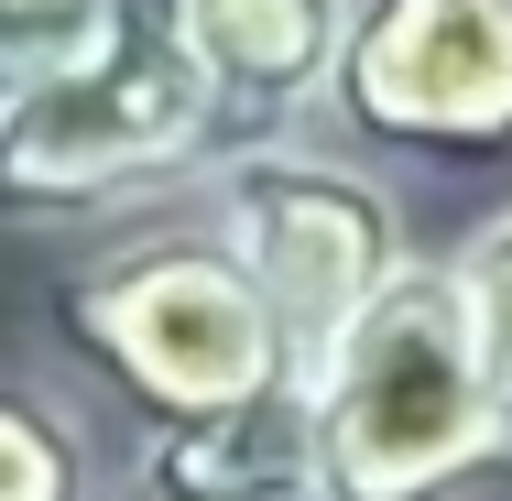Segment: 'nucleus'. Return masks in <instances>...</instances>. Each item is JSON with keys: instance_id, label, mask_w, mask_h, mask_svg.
Returning a JSON list of instances; mask_svg holds the SVG:
<instances>
[{"instance_id": "nucleus-1", "label": "nucleus", "mask_w": 512, "mask_h": 501, "mask_svg": "<svg viewBox=\"0 0 512 501\" xmlns=\"http://www.w3.org/2000/svg\"><path fill=\"white\" fill-rule=\"evenodd\" d=\"M44 316H55V360L88 393H109L142 436L306 393L295 338L273 327L262 284L229 262V240L207 218H142V229L99 240L55 284Z\"/></svg>"}, {"instance_id": "nucleus-2", "label": "nucleus", "mask_w": 512, "mask_h": 501, "mask_svg": "<svg viewBox=\"0 0 512 501\" xmlns=\"http://www.w3.org/2000/svg\"><path fill=\"white\" fill-rule=\"evenodd\" d=\"M229 109L186 44V0H120L109 33L0 109V229H109L229 164Z\"/></svg>"}, {"instance_id": "nucleus-3", "label": "nucleus", "mask_w": 512, "mask_h": 501, "mask_svg": "<svg viewBox=\"0 0 512 501\" xmlns=\"http://www.w3.org/2000/svg\"><path fill=\"white\" fill-rule=\"evenodd\" d=\"M327 501H458L512 458L458 262L425 251L306 382Z\"/></svg>"}, {"instance_id": "nucleus-4", "label": "nucleus", "mask_w": 512, "mask_h": 501, "mask_svg": "<svg viewBox=\"0 0 512 501\" xmlns=\"http://www.w3.org/2000/svg\"><path fill=\"white\" fill-rule=\"evenodd\" d=\"M197 218L229 240V262L262 284L273 327H284L295 360H306V382L327 371V349L425 262L414 229H404V197L382 186V164L338 153L327 131L240 142L197 186Z\"/></svg>"}, {"instance_id": "nucleus-5", "label": "nucleus", "mask_w": 512, "mask_h": 501, "mask_svg": "<svg viewBox=\"0 0 512 501\" xmlns=\"http://www.w3.org/2000/svg\"><path fill=\"white\" fill-rule=\"evenodd\" d=\"M327 142L382 164H502L512 153V0H360Z\"/></svg>"}, {"instance_id": "nucleus-6", "label": "nucleus", "mask_w": 512, "mask_h": 501, "mask_svg": "<svg viewBox=\"0 0 512 501\" xmlns=\"http://www.w3.org/2000/svg\"><path fill=\"white\" fill-rule=\"evenodd\" d=\"M349 33H360V0H186V44L229 109V142L327 131Z\"/></svg>"}, {"instance_id": "nucleus-7", "label": "nucleus", "mask_w": 512, "mask_h": 501, "mask_svg": "<svg viewBox=\"0 0 512 501\" xmlns=\"http://www.w3.org/2000/svg\"><path fill=\"white\" fill-rule=\"evenodd\" d=\"M131 469L175 501H327L316 480V414L306 393L251 403V414H218V425H175V436H142Z\"/></svg>"}, {"instance_id": "nucleus-8", "label": "nucleus", "mask_w": 512, "mask_h": 501, "mask_svg": "<svg viewBox=\"0 0 512 501\" xmlns=\"http://www.w3.org/2000/svg\"><path fill=\"white\" fill-rule=\"evenodd\" d=\"M120 480L99 469L88 414L44 371H0V501H109Z\"/></svg>"}, {"instance_id": "nucleus-9", "label": "nucleus", "mask_w": 512, "mask_h": 501, "mask_svg": "<svg viewBox=\"0 0 512 501\" xmlns=\"http://www.w3.org/2000/svg\"><path fill=\"white\" fill-rule=\"evenodd\" d=\"M120 0H0V109H22L44 77H66L109 33Z\"/></svg>"}, {"instance_id": "nucleus-10", "label": "nucleus", "mask_w": 512, "mask_h": 501, "mask_svg": "<svg viewBox=\"0 0 512 501\" xmlns=\"http://www.w3.org/2000/svg\"><path fill=\"white\" fill-rule=\"evenodd\" d=\"M458 262V295H469V327H480V360H491V393H502V436H512V197L447 251Z\"/></svg>"}, {"instance_id": "nucleus-11", "label": "nucleus", "mask_w": 512, "mask_h": 501, "mask_svg": "<svg viewBox=\"0 0 512 501\" xmlns=\"http://www.w3.org/2000/svg\"><path fill=\"white\" fill-rule=\"evenodd\" d=\"M109 501H175V491H153L142 469H120V491H109Z\"/></svg>"}]
</instances>
